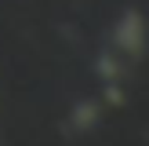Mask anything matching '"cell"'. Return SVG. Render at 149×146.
<instances>
[{"label":"cell","mask_w":149,"mask_h":146,"mask_svg":"<svg viewBox=\"0 0 149 146\" xmlns=\"http://www.w3.org/2000/svg\"><path fill=\"white\" fill-rule=\"evenodd\" d=\"M113 40H116V55H131L138 58L142 55V44H146V22H142V11L138 7H127V11L116 18L113 26Z\"/></svg>","instance_id":"obj_1"}]
</instances>
